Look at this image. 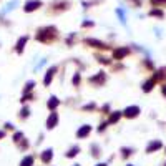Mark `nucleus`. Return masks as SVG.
Masks as SVG:
<instances>
[{
	"label": "nucleus",
	"instance_id": "nucleus-1",
	"mask_svg": "<svg viewBox=\"0 0 166 166\" xmlns=\"http://www.w3.org/2000/svg\"><path fill=\"white\" fill-rule=\"evenodd\" d=\"M57 38H58V30H57V27H53V25L42 27V28L37 30V35H35V40L38 43H43V45H50Z\"/></svg>",
	"mask_w": 166,
	"mask_h": 166
},
{
	"label": "nucleus",
	"instance_id": "nucleus-2",
	"mask_svg": "<svg viewBox=\"0 0 166 166\" xmlns=\"http://www.w3.org/2000/svg\"><path fill=\"white\" fill-rule=\"evenodd\" d=\"M86 81H88V85L95 86V88H101V86H105V83L108 81V75H106L105 70H100V72L90 75V77L86 78Z\"/></svg>",
	"mask_w": 166,
	"mask_h": 166
},
{
	"label": "nucleus",
	"instance_id": "nucleus-3",
	"mask_svg": "<svg viewBox=\"0 0 166 166\" xmlns=\"http://www.w3.org/2000/svg\"><path fill=\"white\" fill-rule=\"evenodd\" d=\"M57 75H58V66L57 65L48 66V70L43 73V78H42V85H43V88H48V86L52 85L53 81H55V78H57Z\"/></svg>",
	"mask_w": 166,
	"mask_h": 166
},
{
	"label": "nucleus",
	"instance_id": "nucleus-4",
	"mask_svg": "<svg viewBox=\"0 0 166 166\" xmlns=\"http://www.w3.org/2000/svg\"><path fill=\"white\" fill-rule=\"evenodd\" d=\"M83 43L86 46H90V48H95V50H100V52H106V50H110V45L105 43V42H101L98 38H92V37H88V38H83Z\"/></svg>",
	"mask_w": 166,
	"mask_h": 166
},
{
	"label": "nucleus",
	"instance_id": "nucleus-5",
	"mask_svg": "<svg viewBox=\"0 0 166 166\" xmlns=\"http://www.w3.org/2000/svg\"><path fill=\"white\" fill-rule=\"evenodd\" d=\"M58 125H60V113L58 111H50L48 116H46V120H45V128L48 131H52V130H55Z\"/></svg>",
	"mask_w": 166,
	"mask_h": 166
},
{
	"label": "nucleus",
	"instance_id": "nucleus-6",
	"mask_svg": "<svg viewBox=\"0 0 166 166\" xmlns=\"http://www.w3.org/2000/svg\"><path fill=\"white\" fill-rule=\"evenodd\" d=\"M53 156H55V150L53 148H45L38 153V159L42 161V165H52L53 161Z\"/></svg>",
	"mask_w": 166,
	"mask_h": 166
},
{
	"label": "nucleus",
	"instance_id": "nucleus-7",
	"mask_svg": "<svg viewBox=\"0 0 166 166\" xmlns=\"http://www.w3.org/2000/svg\"><path fill=\"white\" fill-rule=\"evenodd\" d=\"M92 133H93V126L90 125V123H85V125H81L77 128L75 136H77V139H86Z\"/></svg>",
	"mask_w": 166,
	"mask_h": 166
},
{
	"label": "nucleus",
	"instance_id": "nucleus-8",
	"mask_svg": "<svg viewBox=\"0 0 166 166\" xmlns=\"http://www.w3.org/2000/svg\"><path fill=\"white\" fill-rule=\"evenodd\" d=\"M139 113H141V108L138 105H130L126 106L125 110H123V118L126 120H135L139 116Z\"/></svg>",
	"mask_w": 166,
	"mask_h": 166
},
{
	"label": "nucleus",
	"instance_id": "nucleus-9",
	"mask_svg": "<svg viewBox=\"0 0 166 166\" xmlns=\"http://www.w3.org/2000/svg\"><path fill=\"white\" fill-rule=\"evenodd\" d=\"M28 40L30 37L28 35H22L17 42H15V46H13V52L17 53V55H22V53L25 52V46L28 45Z\"/></svg>",
	"mask_w": 166,
	"mask_h": 166
},
{
	"label": "nucleus",
	"instance_id": "nucleus-10",
	"mask_svg": "<svg viewBox=\"0 0 166 166\" xmlns=\"http://www.w3.org/2000/svg\"><path fill=\"white\" fill-rule=\"evenodd\" d=\"M128 55H130V48H128V46H118V48H115V50H113L111 60L121 61V60H125Z\"/></svg>",
	"mask_w": 166,
	"mask_h": 166
},
{
	"label": "nucleus",
	"instance_id": "nucleus-11",
	"mask_svg": "<svg viewBox=\"0 0 166 166\" xmlns=\"http://www.w3.org/2000/svg\"><path fill=\"white\" fill-rule=\"evenodd\" d=\"M60 105H61V100H60L57 95H50L48 100H46V103H45V106H46V110H48V111H58Z\"/></svg>",
	"mask_w": 166,
	"mask_h": 166
},
{
	"label": "nucleus",
	"instance_id": "nucleus-12",
	"mask_svg": "<svg viewBox=\"0 0 166 166\" xmlns=\"http://www.w3.org/2000/svg\"><path fill=\"white\" fill-rule=\"evenodd\" d=\"M121 118H123V111H120V110H115V111H113L111 110V113L106 116V123H108V126L118 125Z\"/></svg>",
	"mask_w": 166,
	"mask_h": 166
},
{
	"label": "nucleus",
	"instance_id": "nucleus-13",
	"mask_svg": "<svg viewBox=\"0 0 166 166\" xmlns=\"http://www.w3.org/2000/svg\"><path fill=\"white\" fill-rule=\"evenodd\" d=\"M40 7H43L42 0H27L25 5H23V10H25L27 13H30V12H35V10H38Z\"/></svg>",
	"mask_w": 166,
	"mask_h": 166
},
{
	"label": "nucleus",
	"instance_id": "nucleus-14",
	"mask_svg": "<svg viewBox=\"0 0 166 166\" xmlns=\"http://www.w3.org/2000/svg\"><path fill=\"white\" fill-rule=\"evenodd\" d=\"M80 153H81V146L75 143V145H72L70 148H68V150H66L63 156H65L66 159H75V158H77V156L80 154Z\"/></svg>",
	"mask_w": 166,
	"mask_h": 166
},
{
	"label": "nucleus",
	"instance_id": "nucleus-15",
	"mask_svg": "<svg viewBox=\"0 0 166 166\" xmlns=\"http://www.w3.org/2000/svg\"><path fill=\"white\" fill-rule=\"evenodd\" d=\"M161 148H163V143H161L159 139H153V141H150V143L146 145L145 151H146V154H151V153H156V151H159Z\"/></svg>",
	"mask_w": 166,
	"mask_h": 166
},
{
	"label": "nucleus",
	"instance_id": "nucleus-16",
	"mask_svg": "<svg viewBox=\"0 0 166 166\" xmlns=\"http://www.w3.org/2000/svg\"><path fill=\"white\" fill-rule=\"evenodd\" d=\"M88 151H90V156L92 158H100L101 156V145H100L98 141H95V143H90V148H88Z\"/></svg>",
	"mask_w": 166,
	"mask_h": 166
},
{
	"label": "nucleus",
	"instance_id": "nucleus-17",
	"mask_svg": "<svg viewBox=\"0 0 166 166\" xmlns=\"http://www.w3.org/2000/svg\"><path fill=\"white\" fill-rule=\"evenodd\" d=\"M35 159H37V156L33 153H27V154H23V158L20 159L18 166H35Z\"/></svg>",
	"mask_w": 166,
	"mask_h": 166
},
{
	"label": "nucleus",
	"instance_id": "nucleus-18",
	"mask_svg": "<svg viewBox=\"0 0 166 166\" xmlns=\"http://www.w3.org/2000/svg\"><path fill=\"white\" fill-rule=\"evenodd\" d=\"M156 83H158V81L153 78V77H150L148 80H145V81L141 83V90L145 93H150V92H153V88L156 86Z\"/></svg>",
	"mask_w": 166,
	"mask_h": 166
},
{
	"label": "nucleus",
	"instance_id": "nucleus-19",
	"mask_svg": "<svg viewBox=\"0 0 166 166\" xmlns=\"http://www.w3.org/2000/svg\"><path fill=\"white\" fill-rule=\"evenodd\" d=\"M80 111H83V113H95V111H98V105H96V101L83 103V105L80 106Z\"/></svg>",
	"mask_w": 166,
	"mask_h": 166
},
{
	"label": "nucleus",
	"instance_id": "nucleus-20",
	"mask_svg": "<svg viewBox=\"0 0 166 166\" xmlns=\"http://www.w3.org/2000/svg\"><path fill=\"white\" fill-rule=\"evenodd\" d=\"M30 116H32V108L28 105H22V108H20V111H18V120L25 121V120H28Z\"/></svg>",
	"mask_w": 166,
	"mask_h": 166
},
{
	"label": "nucleus",
	"instance_id": "nucleus-21",
	"mask_svg": "<svg viewBox=\"0 0 166 166\" xmlns=\"http://www.w3.org/2000/svg\"><path fill=\"white\" fill-rule=\"evenodd\" d=\"M135 153H136V150L131 148V146H123V148H120V156L123 159H128L130 156H133Z\"/></svg>",
	"mask_w": 166,
	"mask_h": 166
},
{
	"label": "nucleus",
	"instance_id": "nucleus-22",
	"mask_svg": "<svg viewBox=\"0 0 166 166\" xmlns=\"http://www.w3.org/2000/svg\"><path fill=\"white\" fill-rule=\"evenodd\" d=\"M70 83H72V86H73V88H77V90L81 86V72H80V70H77V72L72 75Z\"/></svg>",
	"mask_w": 166,
	"mask_h": 166
},
{
	"label": "nucleus",
	"instance_id": "nucleus-23",
	"mask_svg": "<svg viewBox=\"0 0 166 166\" xmlns=\"http://www.w3.org/2000/svg\"><path fill=\"white\" fill-rule=\"evenodd\" d=\"M15 146H17V150H18L20 153H27L28 150H30L32 143H30V139H28V138H23V139L18 143V145H15Z\"/></svg>",
	"mask_w": 166,
	"mask_h": 166
},
{
	"label": "nucleus",
	"instance_id": "nucleus-24",
	"mask_svg": "<svg viewBox=\"0 0 166 166\" xmlns=\"http://www.w3.org/2000/svg\"><path fill=\"white\" fill-rule=\"evenodd\" d=\"M18 101L22 103V105H28V103L35 101V92H32V93H22V96H20Z\"/></svg>",
	"mask_w": 166,
	"mask_h": 166
},
{
	"label": "nucleus",
	"instance_id": "nucleus-25",
	"mask_svg": "<svg viewBox=\"0 0 166 166\" xmlns=\"http://www.w3.org/2000/svg\"><path fill=\"white\" fill-rule=\"evenodd\" d=\"M35 86H37V81H35V80H27L25 83H23L22 93H32V92H35Z\"/></svg>",
	"mask_w": 166,
	"mask_h": 166
},
{
	"label": "nucleus",
	"instance_id": "nucleus-26",
	"mask_svg": "<svg viewBox=\"0 0 166 166\" xmlns=\"http://www.w3.org/2000/svg\"><path fill=\"white\" fill-rule=\"evenodd\" d=\"M23 138H25V133L22 131V130H17V131L12 133V143L13 145H18Z\"/></svg>",
	"mask_w": 166,
	"mask_h": 166
},
{
	"label": "nucleus",
	"instance_id": "nucleus-27",
	"mask_svg": "<svg viewBox=\"0 0 166 166\" xmlns=\"http://www.w3.org/2000/svg\"><path fill=\"white\" fill-rule=\"evenodd\" d=\"M95 60L98 61L100 65H105V66L111 65V58H110V57H105V55H100V53L95 55Z\"/></svg>",
	"mask_w": 166,
	"mask_h": 166
},
{
	"label": "nucleus",
	"instance_id": "nucleus-28",
	"mask_svg": "<svg viewBox=\"0 0 166 166\" xmlns=\"http://www.w3.org/2000/svg\"><path fill=\"white\" fill-rule=\"evenodd\" d=\"M98 113L103 115V116H108V115L111 113V105H110V103H103L101 106H98Z\"/></svg>",
	"mask_w": 166,
	"mask_h": 166
},
{
	"label": "nucleus",
	"instance_id": "nucleus-29",
	"mask_svg": "<svg viewBox=\"0 0 166 166\" xmlns=\"http://www.w3.org/2000/svg\"><path fill=\"white\" fill-rule=\"evenodd\" d=\"M17 5H18V2H17V0H12V2H8V3H7V7L3 8V10H2V15H5V13L12 12V10H13V8H15Z\"/></svg>",
	"mask_w": 166,
	"mask_h": 166
},
{
	"label": "nucleus",
	"instance_id": "nucleus-30",
	"mask_svg": "<svg viewBox=\"0 0 166 166\" xmlns=\"http://www.w3.org/2000/svg\"><path fill=\"white\" fill-rule=\"evenodd\" d=\"M108 130V123H106V120H103V121H100V125L96 126V133L98 135H103V133Z\"/></svg>",
	"mask_w": 166,
	"mask_h": 166
},
{
	"label": "nucleus",
	"instance_id": "nucleus-31",
	"mask_svg": "<svg viewBox=\"0 0 166 166\" xmlns=\"http://www.w3.org/2000/svg\"><path fill=\"white\" fill-rule=\"evenodd\" d=\"M75 42H77V33L73 32V33H70V37H66L65 43L68 46H73V45H75Z\"/></svg>",
	"mask_w": 166,
	"mask_h": 166
},
{
	"label": "nucleus",
	"instance_id": "nucleus-32",
	"mask_svg": "<svg viewBox=\"0 0 166 166\" xmlns=\"http://www.w3.org/2000/svg\"><path fill=\"white\" fill-rule=\"evenodd\" d=\"M3 130H5V131H17V126L13 125L12 121H5V123H3Z\"/></svg>",
	"mask_w": 166,
	"mask_h": 166
},
{
	"label": "nucleus",
	"instance_id": "nucleus-33",
	"mask_svg": "<svg viewBox=\"0 0 166 166\" xmlns=\"http://www.w3.org/2000/svg\"><path fill=\"white\" fill-rule=\"evenodd\" d=\"M45 65H46V58H42V60L38 61V63H37V65L33 66V72H35V73H38V70L42 68V66H45Z\"/></svg>",
	"mask_w": 166,
	"mask_h": 166
},
{
	"label": "nucleus",
	"instance_id": "nucleus-34",
	"mask_svg": "<svg viewBox=\"0 0 166 166\" xmlns=\"http://www.w3.org/2000/svg\"><path fill=\"white\" fill-rule=\"evenodd\" d=\"M116 15H118V17H120V22H121V23L125 25V23H126V17H125V12H123L121 8H116Z\"/></svg>",
	"mask_w": 166,
	"mask_h": 166
},
{
	"label": "nucleus",
	"instance_id": "nucleus-35",
	"mask_svg": "<svg viewBox=\"0 0 166 166\" xmlns=\"http://www.w3.org/2000/svg\"><path fill=\"white\" fill-rule=\"evenodd\" d=\"M95 27V22L93 20H85V22H81V28H92Z\"/></svg>",
	"mask_w": 166,
	"mask_h": 166
},
{
	"label": "nucleus",
	"instance_id": "nucleus-36",
	"mask_svg": "<svg viewBox=\"0 0 166 166\" xmlns=\"http://www.w3.org/2000/svg\"><path fill=\"white\" fill-rule=\"evenodd\" d=\"M45 141V135L43 133H38V136H37V141H35V145H40V143H43Z\"/></svg>",
	"mask_w": 166,
	"mask_h": 166
},
{
	"label": "nucleus",
	"instance_id": "nucleus-37",
	"mask_svg": "<svg viewBox=\"0 0 166 166\" xmlns=\"http://www.w3.org/2000/svg\"><path fill=\"white\" fill-rule=\"evenodd\" d=\"M150 15H153V17H163V12L161 10H151Z\"/></svg>",
	"mask_w": 166,
	"mask_h": 166
},
{
	"label": "nucleus",
	"instance_id": "nucleus-38",
	"mask_svg": "<svg viewBox=\"0 0 166 166\" xmlns=\"http://www.w3.org/2000/svg\"><path fill=\"white\" fill-rule=\"evenodd\" d=\"M5 136H7V131L3 130V128H0V141H2V139L5 138Z\"/></svg>",
	"mask_w": 166,
	"mask_h": 166
},
{
	"label": "nucleus",
	"instance_id": "nucleus-39",
	"mask_svg": "<svg viewBox=\"0 0 166 166\" xmlns=\"http://www.w3.org/2000/svg\"><path fill=\"white\" fill-rule=\"evenodd\" d=\"M161 95L166 98V83H165V85H161Z\"/></svg>",
	"mask_w": 166,
	"mask_h": 166
},
{
	"label": "nucleus",
	"instance_id": "nucleus-40",
	"mask_svg": "<svg viewBox=\"0 0 166 166\" xmlns=\"http://www.w3.org/2000/svg\"><path fill=\"white\" fill-rule=\"evenodd\" d=\"M95 166H110V165H108V163H96Z\"/></svg>",
	"mask_w": 166,
	"mask_h": 166
},
{
	"label": "nucleus",
	"instance_id": "nucleus-41",
	"mask_svg": "<svg viewBox=\"0 0 166 166\" xmlns=\"http://www.w3.org/2000/svg\"><path fill=\"white\" fill-rule=\"evenodd\" d=\"M72 166H81V165H78V163H73V165Z\"/></svg>",
	"mask_w": 166,
	"mask_h": 166
},
{
	"label": "nucleus",
	"instance_id": "nucleus-42",
	"mask_svg": "<svg viewBox=\"0 0 166 166\" xmlns=\"http://www.w3.org/2000/svg\"><path fill=\"white\" fill-rule=\"evenodd\" d=\"M126 166H135V165H131V163H128V165H126Z\"/></svg>",
	"mask_w": 166,
	"mask_h": 166
},
{
	"label": "nucleus",
	"instance_id": "nucleus-43",
	"mask_svg": "<svg viewBox=\"0 0 166 166\" xmlns=\"http://www.w3.org/2000/svg\"><path fill=\"white\" fill-rule=\"evenodd\" d=\"M165 151H166V148H165Z\"/></svg>",
	"mask_w": 166,
	"mask_h": 166
},
{
	"label": "nucleus",
	"instance_id": "nucleus-44",
	"mask_svg": "<svg viewBox=\"0 0 166 166\" xmlns=\"http://www.w3.org/2000/svg\"><path fill=\"white\" fill-rule=\"evenodd\" d=\"M165 166H166V163H165Z\"/></svg>",
	"mask_w": 166,
	"mask_h": 166
}]
</instances>
